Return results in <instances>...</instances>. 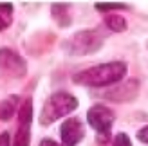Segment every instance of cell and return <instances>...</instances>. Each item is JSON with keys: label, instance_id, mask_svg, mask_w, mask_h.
<instances>
[{"label": "cell", "instance_id": "cell-1", "mask_svg": "<svg viewBox=\"0 0 148 146\" xmlns=\"http://www.w3.org/2000/svg\"><path fill=\"white\" fill-rule=\"evenodd\" d=\"M127 76V63L123 61H110L101 63L96 67L85 69L74 74V83L85 85V87H108L114 83H119Z\"/></svg>", "mask_w": 148, "mask_h": 146}, {"label": "cell", "instance_id": "cell-2", "mask_svg": "<svg viewBox=\"0 0 148 146\" xmlns=\"http://www.w3.org/2000/svg\"><path fill=\"white\" fill-rule=\"evenodd\" d=\"M78 108V99L69 92H54L53 96L43 103L42 114H40V123L42 125H51L58 121L60 117H65L67 114L74 112Z\"/></svg>", "mask_w": 148, "mask_h": 146}, {"label": "cell", "instance_id": "cell-3", "mask_svg": "<svg viewBox=\"0 0 148 146\" xmlns=\"http://www.w3.org/2000/svg\"><path fill=\"white\" fill-rule=\"evenodd\" d=\"M103 34L96 29H85L79 31L72 36L67 42V50L71 54L76 56H85V54H92L96 50H99L103 45Z\"/></svg>", "mask_w": 148, "mask_h": 146}, {"label": "cell", "instance_id": "cell-4", "mask_svg": "<svg viewBox=\"0 0 148 146\" xmlns=\"http://www.w3.org/2000/svg\"><path fill=\"white\" fill-rule=\"evenodd\" d=\"M114 119H116V114L105 105H94V106L88 108L87 121H88V125L96 130L98 141L101 144L110 139V128L114 125Z\"/></svg>", "mask_w": 148, "mask_h": 146}, {"label": "cell", "instance_id": "cell-5", "mask_svg": "<svg viewBox=\"0 0 148 146\" xmlns=\"http://www.w3.org/2000/svg\"><path fill=\"white\" fill-rule=\"evenodd\" d=\"M31 121H33V99L27 98L18 108V128L13 146H29V143H31Z\"/></svg>", "mask_w": 148, "mask_h": 146}, {"label": "cell", "instance_id": "cell-6", "mask_svg": "<svg viewBox=\"0 0 148 146\" xmlns=\"http://www.w3.org/2000/svg\"><path fill=\"white\" fill-rule=\"evenodd\" d=\"M27 72L24 58L18 56L11 49H0V76L22 78Z\"/></svg>", "mask_w": 148, "mask_h": 146}, {"label": "cell", "instance_id": "cell-7", "mask_svg": "<svg viewBox=\"0 0 148 146\" xmlns=\"http://www.w3.org/2000/svg\"><path fill=\"white\" fill-rule=\"evenodd\" d=\"M139 92V81L136 78H130V79H125V81L117 83L116 87L108 89L103 96L110 101H116V103H125V101H130L137 96Z\"/></svg>", "mask_w": 148, "mask_h": 146}, {"label": "cell", "instance_id": "cell-8", "mask_svg": "<svg viewBox=\"0 0 148 146\" xmlns=\"http://www.w3.org/2000/svg\"><path fill=\"white\" fill-rule=\"evenodd\" d=\"M60 135H62L63 146H76L85 137V126H83V123H81L79 119L71 117V119L62 123Z\"/></svg>", "mask_w": 148, "mask_h": 146}, {"label": "cell", "instance_id": "cell-9", "mask_svg": "<svg viewBox=\"0 0 148 146\" xmlns=\"http://www.w3.org/2000/svg\"><path fill=\"white\" fill-rule=\"evenodd\" d=\"M16 103H18V98L16 96H11L4 101H0V121H9L14 112H16Z\"/></svg>", "mask_w": 148, "mask_h": 146}, {"label": "cell", "instance_id": "cell-10", "mask_svg": "<svg viewBox=\"0 0 148 146\" xmlns=\"http://www.w3.org/2000/svg\"><path fill=\"white\" fill-rule=\"evenodd\" d=\"M53 16L60 25H71V16H69V4H53Z\"/></svg>", "mask_w": 148, "mask_h": 146}, {"label": "cell", "instance_id": "cell-11", "mask_svg": "<svg viewBox=\"0 0 148 146\" xmlns=\"http://www.w3.org/2000/svg\"><path fill=\"white\" fill-rule=\"evenodd\" d=\"M105 24L110 31H114V33H123L125 29H127V20L123 16H119V14H108L105 18Z\"/></svg>", "mask_w": 148, "mask_h": 146}, {"label": "cell", "instance_id": "cell-12", "mask_svg": "<svg viewBox=\"0 0 148 146\" xmlns=\"http://www.w3.org/2000/svg\"><path fill=\"white\" fill-rule=\"evenodd\" d=\"M13 18V4H0V31L11 25Z\"/></svg>", "mask_w": 148, "mask_h": 146}, {"label": "cell", "instance_id": "cell-13", "mask_svg": "<svg viewBox=\"0 0 148 146\" xmlns=\"http://www.w3.org/2000/svg\"><path fill=\"white\" fill-rule=\"evenodd\" d=\"M96 9L98 11H112V9H127V4L123 2H96Z\"/></svg>", "mask_w": 148, "mask_h": 146}, {"label": "cell", "instance_id": "cell-14", "mask_svg": "<svg viewBox=\"0 0 148 146\" xmlns=\"http://www.w3.org/2000/svg\"><path fill=\"white\" fill-rule=\"evenodd\" d=\"M112 146H132V143H130V139H128V135L121 132V134H117V135L114 137Z\"/></svg>", "mask_w": 148, "mask_h": 146}, {"label": "cell", "instance_id": "cell-15", "mask_svg": "<svg viewBox=\"0 0 148 146\" xmlns=\"http://www.w3.org/2000/svg\"><path fill=\"white\" fill-rule=\"evenodd\" d=\"M137 139L141 141V143H145V144H148V125L143 126V128L137 132Z\"/></svg>", "mask_w": 148, "mask_h": 146}, {"label": "cell", "instance_id": "cell-16", "mask_svg": "<svg viewBox=\"0 0 148 146\" xmlns=\"http://www.w3.org/2000/svg\"><path fill=\"white\" fill-rule=\"evenodd\" d=\"M0 146H11V141H9V134H7V132L0 134Z\"/></svg>", "mask_w": 148, "mask_h": 146}, {"label": "cell", "instance_id": "cell-17", "mask_svg": "<svg viewBox=\"0 0 148 146\" xmlns=\"http://www.w3.org/2000/svg\"><path fill=\"white\" fill-rule=\"evenodd\" d=\"M40 146H62V144H58V143L53 141V139H43V141L40 143Z\"/></svg>", "mask_w": 148, "mask_h": 146}]
</instances>
